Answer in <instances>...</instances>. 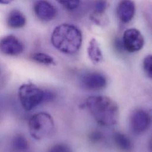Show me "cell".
Masks as SVG:
<instances>
[{
  "mask_svg": "<svg viewBox=\"0 0 152 152\" xmlns=\"http://www.w3.org/2000/svg\"><path fill=\"white\" fill-rule=\"evenodd\" d=\"M86 105L94 118L101 126H111L117 123L119 108L111 98L103 95L91 96L87 98Z\"/></svg>",
  "mask_w": 152,
  "mask_h": 152,
  "instance_id": "obj_1",
  "label": "cell"
},
{
  "mask_svg": "<svg viewBox=\"0 0 152 152\" xmlns=\"http://www.w3.org/2000/svg\"><path fill=\"white\" fill-rule=\"evenodd\" d=\"M51 42L61 52L72 55L80 49L82 43V35L76 26L65 23L57 26L53 30Z\"/></svg>",
  "mask_w": 152,
  "mask_h": 152,
  "instance_id": "obj_2",
  "label": "cell"
},
{
  "mask_svg": "<svg viewBox=\"0 0 152 152\" xmlns=\"http://www.w3.org/2000/svg\"><path fill=\"white\" fill-rule=\"evenodd\" d=\"M55 129L52 117L47 113H39L32 117L28 121L30 135L36 140H42L50 136Z\"/></svg>",
  "mask_w": 152,
  "mask_h": 152,
  "instance_id": "obj_3",
  "label": "cell"
},
{
  "mask_svg": "<svg viewBox=\"0 0 152 152\" xmlns=\"http://www.w3.org/2000/svg\"><path fill=\"white\" fill-rule=\"evenodd\" d=\"M45 92L32 83H24L18 89V97L23 108L30 111L45 102Z\"/></svg>",
  "mask_w": 152,
  "mask_h": 152,
  "instance_id": "obj_4",
  "label": "cell"
},
{
  "mask_svg": "<svg viewBox=\"0 0 152 152\" xmlns=\"http://www.w3.org/2000/svg\"><path fill=\"white\" fill-rule=\"evenodd\" d=\"M145 44L143 35L136 28L126 30L123 37V46L126 50L133 53L141 50Z\"/></svg>",
  "mask_w": 152,
  "mask_h": 152,
  "instance_id": "obj_5",
  "label": "cell"
},
{
  "mask_svg": "<svg viewBox=\"0 0 152 152\" xmlns=\"http://www.w3.org/2000/svg\"><path fill=\"white\" fill-rule=\"evenodd\" d=\"M151 117L149 114L143 110H136L131 115L130 127L132 132L136 134L146 132L151 126Z\"/></svg>",
  "mask_w": 152,
  "mask_h": 152,
  "instance_id": "obj_6",
  "label": "cell"
},
{
  "mask_svg": "<svg viewBox=\"0 0 152 152\" xmlns=\"http://www.w3.org/2000/svg\"><path fill=\"white\" fill-rule=\"evenodd\" d=\"M24 50L23 43L15 36L8 35L0 39V52L8 56H17Z\"/></svg>",
  "mask_w": 152,
  "mask_h": 152,
  "instance_id": "obj_7",
  "label": "cell"
},
{
  "mask_svg": "<svg viewBox=\"0 0 152 152\" xmlns=\"http://www.w3.org/2000/svg\"><path fill=\"white\" fill-rule=\"evenodd\" d=\"M34 11L38 18L43 21L53 20L57 15L56 8L46 0H39L34 5Z\"/></svg>",
  "mask_w": 152,
  "mask_h": 152,
  "instance_id": "obj_8",
  "label": "cell"
},
{
  "mask_svg": "<svg viewBox=\"0 0 152 152\" xmlns=\"http://www.w3.org/2000/svg\"><path fill=\"white\" fill-rule=\"evenodd\" d=\"M81 82L84 88L89 90H100L105 87L107 79L99 73H88L82 77Z\"/></svg>",
  "mask_w": 152,
  "mask_h": 152,
  "instance_id": "obj_9",
  "label": "cell"
},
{
  "mask_svg": "<svg viewBox=\"0 0 152 152\" xmlns=\"http://www.w3.org/2000/svg\"><path fill=\"white\" fill-rule=\"evenodd\" d=\"M136 12L134 2L132 0H121L117 7V14L119 20L127 23L132 20Z\"/></svg>",
  "mask_w": 152,
  "mask_h": 152,
  "instance_id": "obj_10",
  "label": "cell"
},
{
  "mask_svg": "<svg viewBox=\"0 0 152 152\" xmlns=\"http://www.w3.org/2000/svg\"><path fill=\"white\" fill-rule=\"evenodd\" d=\"M26 23L25 15L17 10H12L7 18V24L10 28H20L23 27Z\"/></svg>",
  "mask_w": 152,
  "mask_h": 152,
  "instance_id": "obj_11",
  "label": "cell"
},
{
  "mask_svg": "<svg viewBox=\"0 0 152 152\" xmlns=\"http://www.w3.org/2000/svg\"><path fill=\"white\" fill-rule=\"evenodd\" d=\"M87 52L89 59L94 64H98L103 59V55L99 45L95 39H92L89 41Z\"/></svg>",
  "mask_w": 152,
  "mask_h": 152,
  "instance_id": "obj_12",
  "label": "cell"
},
{
  "mask_svg": "<svg viewBox=\"0 0 152 152\" xmlns=\"http://www.w3.org/2000/svg\"><path fill=\"white\" fill-rule=\"evenodd\" d=\"M108 3L106 0H96L93 5V14L91 18L94 23L98 24H104L102 17L107 8Z\"/></svg>",
  "mask_w": 152,
  "mask_h": 152,
  "instance_id": "obj_13",
  "label": "cell"
},
{
  "mask_svg": "<svg viewBox=\"0 0 152 152\" xmlns=\"http://www.w3.org/2000/svg\"><path fill=\"white\" fill-rule=\"evenodd\" d=\"M114 140L116 145L121 150L129 151L133 148L132 142L125 134L117 132L114 134Z\"/></svg>",
  "mask_w": 152,
  "mask_h": 152,
  "instance_id": "obj_14",
  "label": "cell"
},
{
  "mask_svg": "<svg viewBox=\"0 0 152 152\" xmlns=\"http://www.w3.org/2000/svg\"><path fill=\"white\" fill-rule=\"evenodd\" d=\"M32 59L36 62L45 65H55V59L50 55L43 53H37L33 55Z\"/></svg>",
  "mask_w": 152,
  "mask_h": 152,
  "instance_id": "obj_15",
  "label": "cell"
},
{
  "mask_svg": "<svg viewBox=\"0 0 152 152\" xmlns=\"http://www.w3.org/2000/svg\"><path fill=\"white\" fill-rule=\"evenodd\" d=\"M12 147L17 151H26L28 149V142L23 136L18 135L14 137L12 141Z\"/></svg>",
  "mask_w": 152,
  "mask_h": 152,
  "instance_id": "obj_16",
  "label": "cell"
},
{
  "mask_svg": "<svg viewBox=\"0 0 152 152\" xmlns=\"http://www.w3.org/2000/svg\"><path fill=\"white\" fill-rule=\"evenodd\" d=\"M59 4L62 5L68 10H74L76 9L79 4L80 0H56Z\"/></svg>",
  "mask_w": 152,
  "mask_h": 152,
  "instance_id": "obj_17",
  "label": "cell"
},
{
  "mask_svg": "<svg viewBox=\"0 0 152 152\" xmlns=\"http://www.w3.org/2000/svg\"><path fill=\"white\" fill-rule=\"evenodd\" d=\"M143 69L146 72V75L149 77H152V56L148 55L143 61Z\"/></svg>",
  "mask_w": 152,
  "mask_h": 152,
  "instance_id": "obj_18",
  "label": "cell"
},
{
  "mask_svg": "<svg viewBox=\"0 0 152 152\" xmlns=\"http://www.w3.org/2000/svg\"><path fill=\"white\" fill-rule=\"evenodd\" d=\"M89 138L93 142H99L104 139V136L101 132H94L90 134Z\"/></svg>",
  "mask_w": 152,
  "mask_h": 152,
  "instance_id": "obj_19",
  "label": "cell"
},
{
  "mask_svg": "<svg viewBox=\"0 0 152 152\" xmlns=\"http://www.w3.org/2000/svg\"><path fill=\"white\" fill-rule=\"evenodd\" d=\"M50 152H70L71 149L66 145H56L53 146L50 150Z\"/></svg>",
  "mask_w": 152,
  "mask_h": 152,
  "instance_id": "obj_20",
  "label": "cell"
},
{
  "mask_svg": "<svg viewBox=\"0 0 152 152\" xmlns=\"http://www.w3.org/2000/svg\"><path fill=\"white\" fill-rule=\"evenodd\" d=\"M13 0H0L1 4H8Z\"/></svg>",
  "mask_w": 152,
  "mask_h": 152,
  "instance_id": "obj_21",
  "label": "cell"
}]
</instances>
